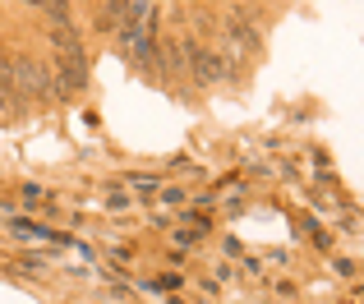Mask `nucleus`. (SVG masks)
<instances>
[{"label": "nucleus", "instance_id": "9", "mask_svg": "<svg viewBox=\"0 0 364 304\" xmlns=\"http://www.w3.org/2000/svg\"><path fill=\"white\" fill-rule=\"evenodd\" d=\"M28 5L46 9V14H51L55 23H70V0H28Z\"/></svg>", "mask_w": 364, "mask_h": 304}, {"label": "nucleus", "instance_id": "2", "mask_svg": "<svg viewBox=\"0 0 364 304\" xmlns=\"http://www.w3.org/2000/svg\"><path fill=\"white\" fill-rule=\"evenodd\" d=\"M185 55H189V79L198 83V88H217V83L226 79V60L213 51H203V46H189L185 42Z\"/></svg>", "mask_w": 364, "mask_h": 304}, {"label": "nucleus", "instance_id": "7", "mask_svg": "<svg viewBox=\"0 0 364 304\" xmlns=\"http://www.w3.org/2000/svg\"><path fill=\"white\" fill-rule=\"evenodd\" d=\"M226 33H231V42L240 46V51H258V33L249 23H240V18H231V28H226Z\"/></svg>", "mask_w": 364, "mask_h": 304}, {"label": "nucleus", "instance_id": "3", "mask_svg": "<svg viewBox=\"0 0 364 304\" xmlns=\"http://www.w3.org/2000/svg\"><path fill=\"white\" fill-rule=\"evenodd\" d=\"M88 88V65H83L79 51H60V65H55V97H74V92Z\"/></svg>", "mask_w": 364, "mask_h": 304}, {"label": "nucleus", "instance_id": "1", "mask_svg": "<svg viewBox=\"0 0 364 304\" xmlns=\"http://www.w3.org/2000/svg\"><path fill=\"white\" fill-rule=\"evenodd\" d=\"M9 79H14L18 97H55V74L33 55H9Z\"/></svg>", "mask_w": 364, "mask_h": 304}, {"label": "nucleus", "instance_id": "5", "mask_svg": "<svg viewBox=\"0 0 364 304\" xmlns=\"http://www.w3.org/2000/svg\"><path fill=\"white\" fill-rule=\"evenodd\" d=\"M134 51V65H139L143 74H161V51H157V33H143L139 42L129 46Z\"/></svg>", "mask_w": 364, "mask_h": 304}, {"label": "nucleus", "instance_id": "4", "mask_svg": "<svg viewBox=\"0 0 364 304\" xmlns=\"http://www.w3.org/2000/svg\"><path fill=\"white\" fill-rule=\"evenodd\" d=\"M157 51H161V79H185L189 74V55L180 37H157Z\"/></svg>", "mask_w": 364, "mask_h": 304}, {"label": "nucleus", "instance_id": "8", "mask_svg": "<svg viewBox=\"0 0 364 304\" xmlns=\"http://www.w3.org/2000/svg\"><path fill=\"white\" fill-rule=\"evenodd\" d=\"M51 42L60 46V51H79V33H74L70 23H55L51 28Z\"/></svg>", "mask_w": 364, "mask_h": 304}, {"label": "nucleus", "instance_id": "6", "mask_svg": "<svg viewBox=\"0 0 364 304\" xmlns=\"http://www.w3.org/2000/svg\"><path fill=\"white\" fill-rule=\"evenodd\" d=\"M23 102L28 97H18L14 79H9V65L0 60V111H14V116H18V111H23Z\"/></svg>", "mask_w": 364, "mask_h": 304}]
</instances>
